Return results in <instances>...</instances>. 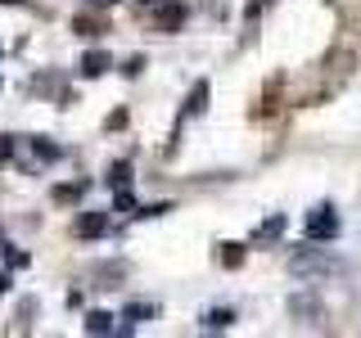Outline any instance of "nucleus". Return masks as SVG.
<instances>
[{
  "mask_svg": "<svg viewBox=\"0 0 361 338\" xmlns=\"http://www.w3.org/2000/svg\"><path fill=\"white\" fill-rule=\"evenodd\" d=\"M109 185H113V189H127V185H131V163H127V158L109 167Z\"/></svg>",
  "mask_w": 361,
  "mask_h": 338,
  "instance_id": "9b49d317",
  "label": "nucleus"
},
{
  "mask_svg": "<svg viewBox=\"0 0 361 338\" xmlns=\"http://www.w3.org/2000/svg\"><path fill=\"white\" fill-rule=\"evenodd\" d=\"M9 158H14V140H9V135H0V163H9Z\"/></svg>",
  "mask_w": 361,
  "mask_h": 338,
  "instance_id": "6ab92c4d",
  "label": "nucleus"
},
{
  "mask_svg": "<svg viewBox=\"0 0 361 338\" xmlns=\"http://www.w3.org/2000/svg\"><path fill=\"white\" fill-rule=\"evenodd\" d=\"M208 108V82H195V90H190L185 108H180V118H199V113Z\"/></svg>",
  "mask_w": 361,
  "mask_h": 338,
  "instance_id": "6e6552de",
  "label": "nucleus"
},
{
  "mask_svg": "<svg viewBox=\"0 0 361 338\" xmlns=\"http://www.w3.org/2000/svg\"><path fill=\"white\" fill-rule=\"evenodd\" d=\"M285 217H280V212H276V217H267L262 225H257V230H253V244H276L280 239V234H285Z\"/></svg>",
  "mask_w": 361,
  "mask_h": 338,
  "instance_id": "39448f33",
  "label": "nucleus"
},
{
  "mask_svg": "<svg viewBox=\"0 0 361 338\" xmlns=\"http://www.w3.org/2000/svg\"><path fill=\"white\" fill-rule=\"evenodd\" d=\"M338 234V212L330 208V203H321V208L307 212V239L312 244H330Z\"/></svg>",
  "mask_w": 361,
  "mask_h": 338,
  "instance_id": "f257e3e1",
  "label": "nucleus"
},
{
  "mask_svg": "<svg viewBox=\"0 0 361 338\" xmlns=\"http://www.w3.org/2000/svg\"><path fill=\"white\" fill-rule=\"evenodd\" d=\"M113 320H118V315H109V311H90L86 315V334H118V325H113Z\"/></svg>",
  "mask_w": 361,
  "mask_h": 338,
  "instance_id": "9d476101",
  "label": "nucleus"
},
{
  "mask_svg": "<svg viewBox=\"0 0 361 338\" xmlns=\"http://www.w3.org/2000/svg\"><path fill=\"white\" fill-rule=\"evenodd\" d=\"M109 68H113L109 50H86V54H82V73H86V77H104Z\"/></svg>",
  "mask_w": 361,
  "mask_h": 338,
  "instance_id": "423d86ee",
  "label": "nucleus"
},
{
  "mask_svg": "<svg viewBox=\"0 0 361 338\" xmlns=\"http://www.w3.org/2000/svg\"><path fill=\"white\" fill-rule=\"evenodd\" d=\"M5 293H9V275H5V270H0V298H5Z\"/></svg>",
  "mask_w": 361,
  "mask_h": 338,
  "instance_id": "aec40b11",
  "label": "nucleus"
},
{
  "mask_svg": "<svg viewBox=\"0 0 361 338\" xmlns=\"http://www.w3.org/2000/svg\"><path fill=\"white\" fill-rule=\"evenodd\" d=\"M231 325H235V311H231V307H212V311H203V330H208V334L231 330Z\"/></svg>",
  "mask_w": 361,
  "mask_h": 338,
  "instance_id": "0eeeda50",
  "label": "nucleus"
},
{
  "mask_svg": "<svg viewBox=\"0 0 361 338\" xmlns=\"http://www.w3.org/2000/svg\"><path fill=\"white\" fill-rule=\"evenodd\" d=\"M190 9L180 5V0H154V27L158 32H176L180 23H185Z\"/></svg>",
  "mask_w": 361,
  "mask_h": 338,
  "instance_id": "7ed1b4c3",
  "label": "nucleus"
},
{
  "mask_svg": "<svg viewBox=\"0 0 361 338\" xmlns=\"http://www.w3.org/2000/svg\"><path fill=\"white\" fill-rule=\"evenodd\" d=\"M145 5H154V0H145Z\"/></svg>",
  "mask_w": 361,
  "mask_h": 338,
  "instance_id": "4be33fe9",
  "label": "nucleus"
},
{
  "mask_svg": "<svg viewBox=\"0 0 361 338\" xmlns=\"http://www.w3.org/2000/svg\"><path fill=\"white\" fill-rule=\"evenodd\" d=\"M5 262H9V270H23V266H27V253H23V248H9V244H5Z\"/></svg>",
  "mask_w": 361,
  "mask_h": 338,
  "instance_id": "f3484780",
  "label": "nucleus"
},
{
  "mask_svg": "<svg viewBox=\"0 0 361 338\" xmlns=\"http://www.w3.org/2000/svg\"><path fill=\"white\" fill-rule=\"evenodd\" d=\"M217 257H221V266H231V270H235V266H244V244H221V253H217Z\"/></svg>",
  "mask_w": 361,
  "mask_h": 338,
  "instance_id": "4468645a",
  "label": "nucleus"
},
{
  "mask_svg": "<svg viewBox=\"0 0 361 338\" xmlns=\"http://www.w3.org/2000/svg\"><path fill=\"white\" fill-rule=\"evenodd\" d=\"M113 212H131V217H135V199H131V189H113Z\"/></svg>",
  "mask_w": 361,
  "mask_h": 338,
  "instance_id": "dca6fc26",
  "label": "nucleus"
},
{
  "mask_svg": "<svg viewBox=\"0 0 361 338\" xmlns=\"http://www.w3.org/2000/svg\"><path fill=\"white\" fill-rule=\"evenodd\" d=\"M163 212H172V203H149V208H135V217H163Z\"/></svg>",
  "mask_w": 361,
  "mask_h": 338,
  "instance_id": "a211bd4d",
  "label": "nucleus"
},
{
  "mask_svg": "<svg viewBox=\"0 0 361 338\" xmlns=\"http://www.w3.org/2000/svg\"><path fill=\"white\" fill-rule=\"evenodd\" d=\"M32 154H37L41 158V163H59V144H50V140H45V135H41V140H32Z\"/></svg>",
  "mask_w": 361,
  "mask_h": 338,
  "instance_id": "f8f14e48",
  "label": "nucleus"
},
{
  "mask_svg": "<svg viewBox=\"0 0 361 338\" xmlns=\"http://www.w3.org/2000/svg\"><path fill=\"white\" fill-rule=\"evenodd\" d=\"M158 307H154V302H127V311H122V315H127V320L131 325H140V320H149V315H154Z\"/></svg>",
  "mask_w": 361,
  "mask_h": 338,
  "instance_id": "ddd939ff",
  "label": "nucleus"
},
{
  "mask_svg": "<svg viewBox=\"0 0 361 338\" xmlns=\"http://www.w3.org/2000/svg\"><path fill=\"white\" fill-rule=\"evenodd\" d=\"M289 311H293V315H307V325L325 320V307H321L316 298H293V302H289Z\"/></svg>",
  "mask_w": 361,
  "mask_h": 338,
  "instance_id": "1a4fd4ad",
  "label": "nucleus"
},
{
  "mask_svg": "<svg viewBox=\"0 0 361 338\" xmlns=\"http://www.w3.org/2000/svg\"><path fill=\"white\" fill-rule=\"evenodd\" d=\"M73 230H77V239H104L109 234V212H82Z\"/></svg>",
  "mask_w": 361,
  "mask_h": 338,
  "instance_id": "20e7f679",
  "label": "nucleus"
},
{
  "mask_svg": "<svg viewBox=\"0 0 361 338\" xmlns=\"http://www.w3.org/2000/svg\"><path fill=\"white\" fill-rule=\"evenodd\" d=\"M0 5H18V0H0Z\"/></svg>",
  "mask_w": 361,
  "mask_h": 338,
  "instance_id": "412c9836",
  "label": "nucleus"
},
{
  "mask_svg": "<svg viewBox=\"0 0 361 338\" xmlns=\"http://www.w3.org/2000/svg\"><path fill=\"white\" fill-rule=\"evenodd\" d=\"M82 194H86V180H77V185H59V189H54V203H77Z\"/></svg>",
  "mask_w": 361,
  "mask_h": 338,
  "instance_id": "2eb2a0df",
  "label": "nucleus"
},
{
  "mask_svg": "<svg viewBox=\"0 0 361 338\" xmlns=\"http://www.w3.org/2000/svg\"><path fill=\"white\" fill-rule=\"evenodd\" d=\"M289 270H293V275H330L334 262L321 257V253H312V248H298V253L289 257Z\"/></svg>",
  "mask_w": 361,
  "mask_h": 338,
  "instance_id": "f03ea898",
  "label": "nucleus"
}]
</instances>
